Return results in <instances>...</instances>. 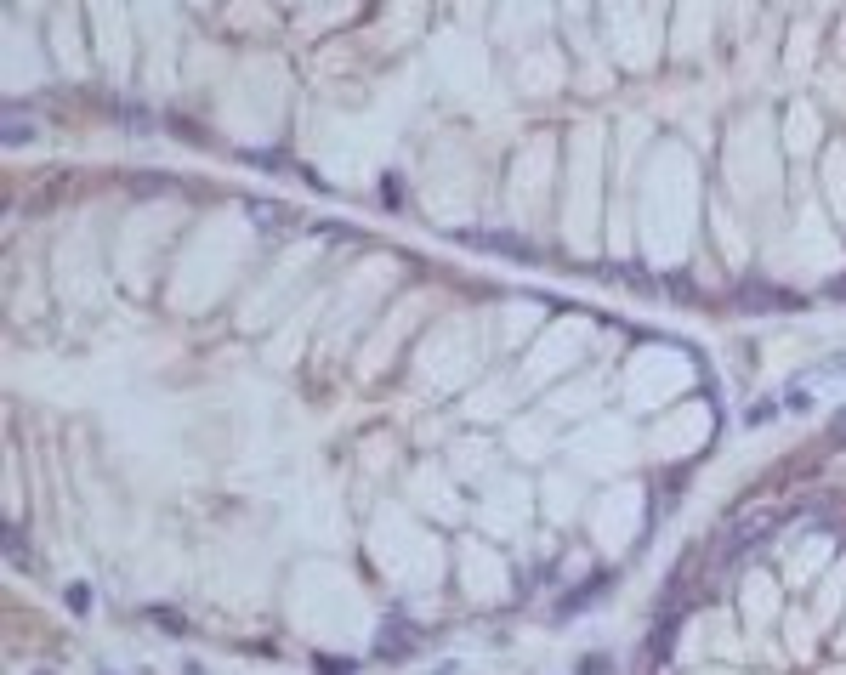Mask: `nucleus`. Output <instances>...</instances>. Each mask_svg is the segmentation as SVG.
Listing matches in <instances>:
<instances>
[{
  "label": "nucleus",
  "instance_id": "39448f33",
  "mask_svg": "<svg viewBox=\"0 0 846 675\" xmlns=\"http://www.w3.org/2000/svg\"><path fill=\"white\" fill-rule=\"evenodd\" d=\"M29 137H35V120H29V114H18V108H6V142L18 148V142H29Z\"/></svg>",
  "mask_w": 846,
  "mask_h": 675
},
{
  "label": "nucleus",
  "instance_id": "20e7f679",
  "mask_svg": "<svg viewBox=\"0 0 846 675\" xmlns=\"http://www.w3.org/2000/svg\"><path fill=\"white\" fill-rule=\"evenodd\" d=\"M477 244H489V250H500V256H517V261H534V244L512 239V233H477Z\"/></svg>",
  "mask_w": 846,
  "mask_h": 675
},
{
  "label": "nucleus",
  "instance_id": "6e6552de",
  "mask_svg": "<svg viewBox=\"0 0 846 675\" xmlns=\"http://www.w3.org/2000/svg\"><path fill=\"white\" fill-rule=\"evenodd\" d=\"M829 437H841V443H846V409H835V420H829Z\"/></svg>",
  "mask_w": 846,
  "mask_h": 675
},
{
  "label": "nucleus",
  "instance_id": "f257e3e1",
  "mask_svg": "<svg viewBox=\"0 0 846 675\" xmlns=\"http://www.w3.org/2000/svg\"><path fill=\"white\" fill-rule=\"evenodd\" d=\"M778 517H784V511H773V505H750V511H739V517L716 534V562H739V556L761 551L767 534L778 528Z\"/></svg>",
  "mask_w": 846,
  "mask_h": 675
},
{
  "label": "nucleus",
  "instance_id": "423d86ee",
  "mask_svg": "<svg viewBox=\"0 0 846 675\" xmlns=\"http://www.w3.org/2000/svg\"><path fill=\"white\" fill-rule=\"evenodd\" d=\"M318 675H353V658H318Z\"/></svg>",
  "mask_w": 846,
  "mask_h": 675
},
{
  "label": "nucleus",
  "instance_id": "7ed1b4c3",
  "mask_svg": "<svg viewBox=\"0 0 846 675\" xmlns=\"http://www.w3.org/2000/svg\"><path fill=\"white\" fill-rule=\"evenodd\" d=\"M250 216H256V227H267V233H279V227H296L301 216L296 210H284V205H273V199H250Z\"/></svg>",
  "mask_w": 846,
  "mask_h": 675
},
{
  "label": "nucleus",
  "instance_id": "f03ea898",
  "mask_svg": "<svg viewBox=\"0 0 846 675\" xmlns=\"http://www.w3.org/2000/svg\"><path fill=\"white\" fill-rule=\"evenodd\" d=\"M415 653V630H409L404 619H392L381 636H375V658H409Z\"/></svg>",
  "mask_w": 846,
  "mask_h": 675
},
{
  "label": "nucleus",
  "instance_id": "0eeeda50",
  "mask_svg": "<svg viewBox=\"0 0 846 675\" xmlns=\"http://www.w3.org/2000/svg\"><path fill=\"white\" fill-rule=\"evenodd\" d=\"M784 403H790L795 415H801V409H812V398H807V392H801V386H790V392H784Z\"/></svg>",
  "mask_w": 846,
  "mask_h": 675
}]
</instances>
